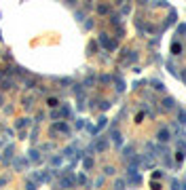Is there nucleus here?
I'll list each match as a JSON object with an SVG mask.
<instances>
[{"label": "nucleus", "mask_w": 186, "mask_h": 190, "mask_svg": "<svg viewBox=\"0 0 186 190\" xmlns=\"http://www.w3.org/2000/svg\"><path fill=\"white\" fill-rule=\"evenodd\" d=\"M74 184H76V180H74L72 173H66V175L59 180V186H61V188H72Z\"/></svg>", "instance_id": "1"}, {"label": "nucleus", "mask_w": 186, "mask_h": 190, "mask_svg": "<svg viewBox=\"0 0 186 190\" xmlns=\"http://www.w3.org/2000/svg\"><path fill=\"white\" fill-rule=\"evenodd\" d=\"M100 44L106 46L108 51H114V49H116V42H112V40L108 38V34H100Z\"/></svg>", "instance_id": "2"}, {"label": "nucleus", "mask_w": 186, "mask_h": 190, "mask_svg": "<svg viewBox=\"0 0 186 190\" xmlns=\"http://www.w3.org/2000/svg\"><path fill=\"white\" fill-rule=\"evenodd\" d=\"M51 133H70V127L66 125V123H55L53 127H51Z\"/></svg>", "instance_id": "3"}, {"label": "nucleus", "mask_w": 186, "mask_h": 190, "mask_svg": "<svg viewBox=\"0 0 186 190\" xmlns=\"http://www.w3.org/2000/svg\"><path fill=\"white\" fill-rule=\"evenodd\" d=\"M129 184H133V186H140V184H142V175L135 173V169H129Z\"/></svg>", "instance_id": "4"}, {"label": "nucleus", "mask_w": 186, "mask_h": 190, "mask_svg": "<svg viewBox=\"0 0 186 190\" xmlns=\"http://www.w3.org/2000/svg\"><path fill=\"white\" fill-rule=\"evenodd\" d=\"M156 139H159V141H163V144H165V141H169V139H171L169 129H161V131L156 133Z\"/></svg>", "instance_id": "5"}, {"label": "nucleus", "mask_w": 186, "mask_h": 190, "mask_svg": "<svg viewBox=\"0 0 186 190\" xmlns=\"http://www.w3.org/2000/svg\"><path fill=\"white\" fill-rule=\"evenodd\" d=\"M95 150H97V152H106V150H108V139H106V137H100V139L95 141Z\"/></svg>", "instance_id": "6"}, {"label": "nucleus", "mask_w": 186, "mask_h": 190, "mask_svg": "<svg viewBox=\"0 0 186 190\" xmlns=\"http://www.w3.org/2000/svg\"><path fill=\"white\" fill-rule=\"evenodd\" d=\"M28 158H30L32 163H40V161H42V156H40L38 150H30V152H28Z\"/></svg>", "instance_id": "7"}, {"label": "nucleus", "mask_w": 186, "mask_h": 190, "mask_svg": "<svg viewBox=\"0 0 186 190\" xmlns=\"http://www.w3.org/2000/svg\"><path fill=\"white\" fill-rule=\"evenodd\" d=\"M28 163H30V158H17L13 165H15L17 169H26V167H28Z\"/></svg>", "instance_id": "8"}, {"label": "nucleus", "mask_w": 186, "mask_h": 190, "mask_svg": "<svg viewBox=\"0 0 186 190\" xmlns=\"http://www.w3.org/2000/svg\"><path fill=\"white\" fill-rule=\"evenodd\" d=\"M112 139H114V144H116V146H121V144H123V137H121V133L116 131V129L112 131Z\"/></svg>", "instance_id": "9"}, {"label": "nucleus", "mask_w": 186, "mask_h": 190, "mask_svg": "<svg viewBox=\"0 0 186 190\" xmlns=\"http://www.w3.org/2000/svg\"><path fill=\"white\" fill-rule=\"evenodd\" d=\"M131 156H133V148H131V146H127V148L123 150V158H125V161H129Z\"/></svg>", "instance_id": "10"}, {"label": "nucleus", "mask_w": 186, "mask_h": 190, "mask_svg": "<svg viewBox=\"0 0 186 190\" xmlns=\"http://www.w3.org/2000/svg\"><path fill=\"white\" fill-rule=\"evenodd\" d=\"M83 167H85L87 171H89V169H93V158H91V156H87V158L83 161Z\"/></svg>", "instance_id": "11"}, {"label": "nucleus", "mask_w": 186, "mask_h": 190, "mask_svg": "<svg viewBox=\"0 0 186 190\" xmlns=\"http://www.w3.org/2000/svg\"><path fill=\"white\" fill-rule=\"evenodd\" d=\"M13 87H15V80H11V78L2 80V89H13Z\"/></svg>", "instance_id": "12"}, {"label": "nucleus", "mask_w": 186, "mask_h": 190, "mask_svg": "<svg viewBox=\"0 0 186 190\" xmlns=\"http://www.w3.org/2000/svg\"><path fill=\"white\" fill-rule=\"evenodd\" d=\"M178 123H180V125H186V110H180V114H178Z\"/></svg>", "instance_id": "13"}, {"label": "nucleus", "mask_w": 186, "mask_h": 190, "mask_svg": "<svg viewBox=\"0 0 186 190\" xmlns=\"http://www.w3.org/2000/svg\"><path fill=\"white\" fill-rule=\"evenodd\" d=\"M46 106H49V108H57V106H59L57 97H49V99H46Z\"/></svg>", "instance_id": "14"}, {"label": "nucleus", "mask_w": 186, "mask_h": 190, "mask_svg": "<svg viewBox=\"0 0 186 190\" xmlns=\"http://www.w3.org/2000/svg\"><path fill=\"white\" fill-rule=\"evenodd\" d=\"M72 154H74V146H68V148L63 150V158H70Z\"/></svg>", "instance_id": "15"}, {"label": "nucleus", "mask_w": 186, "mask_h": 190, "mask_svg": "<svg viewBox=\"0 0 186 190\" xmlns=\"http://www.w3.org/2000/svg\"><path fill=\"white\" fill-rule=\"evenodd\" d=\"M116 91H125V82H123V78H116Z\"/></svg>", "instance_id": "16"}, {"label": "nucleus", "mask_w": 186, "mask_h": 190, "mask_svg": "<svg viewBox=\"0 0 186 190\" xmlns=\"http://www.w3.org/2000/svg\"><path fill=\"white\" fill-rule=\"evenodd\" d=\"M163 106H165V108H167V110H169V108H173V106H176V102H173V99H171V97H167V99H165V102H163Z\"/></svg>", "instance_id": "17"}, {"label": "nucleus", "mask_w": 186, "mask_h": 190, "mask_svg": "<svg viewBox=\"0 0 186 190\" xmlns=\"http://www.w3.org/2000/svg\"><path fill=\"white\" fill-rule=\"evenodd\" d=\"M63 163V156H53L51 158V165H55V167H57V165H61Z\"/></svg>", "instance_id": "18"}, {"label": "nucleus", "mask_w": 186, "mask_h": 190, "mask_svg": "<svg viewBox=\"0 0 186 190\" xmlns=\"http://www.w3.org/2000/svg\"><path fill=\"white\" fill-rule=\"evenodd\" d=\"M30 121H28V118H21V121H17V129H23V127H26Z\"/></svg>", "instance_id": "19"}, {"label": "nucleus", "mask_w": 186, "mask_h": 190, "mask_svg": "<svg viewBox=\"0 0 186 190\" xmlns=\"http://www.w3.org/2000/svg\"><path fill=\"white\" fill-rule=\"evenodd\" d=\"M135 57H137V55H135L133 51H129V55H127V59H125V63H131V61H135Z\"/></svg>", "instance_id": "20"}, {"label": "nucleus", "mask_w": 186, "mask_h": 190, "mask_svg": "<svg viewBox=\"0 0 186 190\" xmlns=\"http://www.w3.org/2000/svg\"><path fill=\"white\" fill-rule=\"evenodd\" d=\"M114 186H116V188H125V186H127V182H125V180H116V182H114Z\"/></svg>", "instance_id": "21"}, {"label": "nucleus", "mask_w": 186, "mask_h": 190, "mask_svg": "<svg viewBox=\"0 0 186 190\" xmlns=\"http://www.w3.org/2000/svg\"><path fill=\"white\" fill-rule=\"evenodd\" d=\"M152 85H154L156 91H163V89H165V87H163V82H159V80H152Z\"/></svg>", "instance_id": "22"}, {"label": "nucleus", "mask_w": 186, "mask_h": 190, "mask_svg": "<svg viewBox=\"0 0 186 190\" xmlns=\"http://www.w3.org/2000/svg\"><path fill=\"white\" fill-rule=\"evenodd\" d=\"M76 182H78L80 186H85V184H89V180H87L85 175H78V180H76Z\"/></svg>", "instance_id": "23"}, {"label": "nucleus", "mask_w": 186, "mask_h": 190, "mask_svg": "<svg viewBox=\"0 0 186 190\" xmlns=\"http://www.w3.org/2000/svg\"><path fill=\"white\" fill-rule=\"evenodd\" d=\"M97 13H102V15H106V13H108V7H106V4H102V7H97Z\"/></svg>", "instance_id": "24"}, {"label": "nucleus", "mask_w": 186, "mask_h": 190, "mask_svg": "<svg viewBox=\"0 0 186 190\" xmlns=\"http://www.w3.org/2000/svg\"><path fill=\"white\" fill-rule=\"evenodd\" d=\"M32 102H34L32 97H26V99H23V106H26V108H30V106H32Z\"/></svg>", "instance_id": "25"}, {"label": "nucleus", "mask_w": 186, "mask_h": 190, "mask_svg": "<svg viewBox=\"0 0 186 190\" xmlns=\"http://www.w3.org/2000/svg\"><path fill=\"white\" fill-rule=\"evenodd\" d=\"M26 85H28V87H34V85H36V78H26Z\"/></svg>", "instance_id": "26"}, {"label": "nucleus", "mask_w": 186, "mask_h": 190, "mask_svg": "<svg viewBox=\"0 0 186 190\" xmlns=\"http://www.w3.org/2000/svg\"><path fill=\"white\" fill-rule=\"evenodd\" d=\"M180 51H182V46H180V44H178V42H176V44H173V55H178V53H180Z\"/></svg>", "instance_id": "27"}, {"label": "nucleus", "mask_w": 186, "mask_h": 190, "mask_svg": "<svg viewBox=\"0 0 186 190\" xmlns=\"http://www.w3.org/2000/svg\"><path fill=\"white\" fill-rule=\"evenodd\" d=\"M167 68H169V72H171V74H173V76H178V72H176V66H173V63H169V66H167Z\"/></svg>", "instance_id": "28"}, {"label": "nucleus", "mask_w": 186, "mask_h": 190, "mask_svg": "<svg viewBox=\"0 0 186 190\" xmlns=\"http://www.w3.org/2000/svg\"><path fill=\"white\" fill-rule=\"evenodd\" d=\"M61 116V110H55V112H51V118H59Z\"/></svg>", "instance_id": "29"}, {"label": "nucleus", "mask_w": 186, "mask_h": 190, "mask_svg": "<svg viewBox=\"0 0 186 190\" xmlns=\"http://www.w3.org/2000/svg\"><path fill=\"white\" fill-rule=\"evenodd\" d=\"M104 171H106V175H114V169H112V167H106Z\"/></svg>", "instance_id": "30"}, {"label": "nucleus", "mask_w": 186, "mask_h": 190, "mask_svg": "<svg viewBox=\"0 0 186 190\" xmlns=\"http://www.w3.org/2000/svg\"><path fill=\"white\" fill-rule=\"evenodd\" d=\"M100 106H102V110H108V108H110V104H108V102H102Z\"/></svg>", "instance_id": "31"}, {"label": "nucleus", "mask_w": 186, "mask_h": 190, "mask_svg": "<svg viewBox=\"0 0 186 190\" xmlns=\"http://www.w3.org/2000/svg\"><path fill=\"white\" fill-rule=\"evenodd\" d=\"M184 32H186V26H180L178 28V34H184Z\"/></svg>", "instance_id": "32"}, {"label": "nucleus", "mask_w": 186, "mask_h": 190, "mask_svg": "<svg viewBox=\"0 0 186 190\" xmlns=\"http://www.w3.org/2000/svg\"><path fill=\"white\" fill-rule=\"evenodd\" d=\"M66 2H68L70 7H74V4H76V0H66Z\"/></svg>", "instance_id": "33"}, {"label": "nucleus", "mask_w": 186, "mask_h": 190, "mask_svg": "<svg viewBox=\"0 0 186 190\" xmlns=\"http://www.w3.org/2000/svg\"><path fill=\"white\" fill-rule=\"evenodd\" d=\"M0 186H7V180L4 177H0Z\"/></svg>", "instance_id": "34"}, {"label": "nucleus", "mask_w": 186, "mask_h": 190, "mask_svg": "<svg viewBox=\"0 0 186 190\" xmlns=\"http://www.w3.org/2000/svg\"><path fill=\"white\" fill-rule=\"evenodd\" d=\"M182 80H184V82H186V74H182Z\"/></svg>", "instance_id": "35"}, {"label": "nucleus", "mask_w": 186, "mask_h": 190, "mask_svg": "<svg viewBox=\"0 0 186 190\" xmlns=\"http://www.w3.org/2000/svg\"><path fill=\"white\" fill-rule=\"evenodd\" d=\"M144 2H146V0H140V4H144Z\"/></svg>", "instance_id": "36"}, {"label": "nucleus", "mask_w": 186, "mask_h": 190, "mask_svg": "<svg viewBox=\"0 0 186 190\" xmlns=\"http://www.w3.org/2000/svg\"><path fill=\"white\" fill-rule=\"evenodd\" d=\"M0 78H2V72H0Z\"/></svg>", "instance_id": "37"}]
</instances>
